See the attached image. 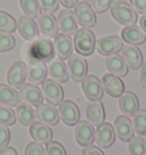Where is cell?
<instances>
[{"label": "cell", "instance_id": "6da1fadb", "mask_svg": "<svg viewBox=\"0 0 146 155\" xmlns=\"http://www.w3.org/2000/svg\"><path fill=\"white\" fill-rule=\"evenodd\" d=\"M73 46L75 51L81 56H90L96 48V39L91 30L81 28L73 38Z\"/></svg>", "mask_w": 146, "mask_h": 155}, {"label": "cell", "instance_id": "7a4b0ae2", "mask_svg": "<svg viewBox=\"0 0 146 155\" xmlns=\"http://www.w3.org/2000/svg\"><path fill=\"white\" fill-rule=\"evenodd\" d=\"M30 59H38L41 62H50L55 57V49L51 40L46 37L37 38L29 49Z\"/></svg>", "mask_w": 146, "mask_h": 155}, {"label": "cell", "instance_id": "3957f363", "mask_svg": "<svg viewBox=\"0 0 146 155\" xmlns=\"http://www.w3.org/2000/svg\"><path fill=\"white\" fill-rule=\"evenodd\" d=\"M111 15L118 23L122 25H135L137 22V13L126 1H114L111 6Z\"/></svg>", "mask_w": 146, "mask_h": 155}, {"label": "cell", "instance_id": "277c9868", "mask_svg": "<svg viewBox=\"0 0 146 155\" xmlns=\"http://www.w3.org/2000/svg\"><path fill=\"white\" fill-rule=\"evenodd\" d=\"M41 91L48 104L57 106L64 101V90L62 86L53 79H46L41 83Z\"/></svg>", "mask_w": 146, "mask_h": 155}, {"label": "cell", "instance_id": "5b68a950", "mask_svg": "<svg viewBox=\"0 0 146 155\" xmlns=\"http://www.w3.org/2000/svg\"><path fill=\"white\" fill-rule=\"evenodd\" d=\"M68 74L74 82H81L88 73V63L83 56L79 54H72L68 62Z\"/></svg>", "mask_w": 146, "mask_h": 155}, {"label": "cell", "instance_id": "8992f818", "mask_svg": "<svg viewBox=\"0 0 146 155\" xmlns=\"http://www.w3.org/2000/svg\"><path fill=\"white\" fill-rule=\"evenodd\" d=\"M73 14L75 16V19L82 28L90 29L96 25V15L95 12L91 8V6L88 4L87 1H80L74 7Z\"/></svg>", "mask_w": 146, "mask_h": 155}, {"label": "cell", "instance_id": "52a82bcc", "mask_svg": "<svg viewBox=\"0 0 146 155\" xmlns=\"http://www.w3.org/2000/svg\"><path fill=\"white\" fill-rule=\"evenodd\" d=\"M58 113L62 121L68 127L75 126L80 121V111L78 105L70 99H65L59 104Z\"/></svg>", "mask_w": 146, "mask_h": 155}, {"label": "cell", "instance_id": "ba28073f", "mask_svg": "<svg viewBox=\"0 0 146 155\" xmlns=\"http://www.w3.org/2000/svg\"><path fill=\"white\" fill-rule=\"evenodd\" d=\"M123 47L122 39L118 35H108L99 38L96 41V49L103 56H111L119 53Z\"/></svg>", "mask_w": 146, "mask_h": 155}, {"label": "cell", "instance_id": "9c48e42d", "mask_svg": "<svg viewBox=\"0 0 146 155\" xmlns=\"http://www.w3.org/2000/svg\"><path fill=\"white\" fill-rule=\"evenodd\" d=\"M82 90L85 95L90 102L101 101L104 94V89L102 86V81L96 75H87L81 81Z\"/></svg>", "mask_w": 146, "mask_h": 155}, {"label": "cell", "instance_id": "30bf717a", "mask_svg": "<svg viewBox=\"0 0 146 155\" xmlns=\"http://www.w3.org/2000/svg\"><path fill=\"white\" fill-rule=\"evenodd\" d=\"M75 140L80 146L91 145L95 141V129L91 123L88 121H79L74 129Z\"/></svg>", "mask_w": 146, "mask_h": 155}, {"label": "cell", "instance_id": "8fae6325", "mask_svg": "<svg viewBox=\"0 0 146 155\" xmlns=\"http://www.w3.org/2000/svg\"><path fill=\"white\" fill-rule=\"evenodd\" d=\"M28 77V66L24 62H16L7 72V82L13 88H20L25 83Z\"/></svg>", "mask_w": 146, "mask_h": 155}, {"label": "cell", "instance_id": "7c38bea8", "mask_svg": "<svg viewBox=\"0 0 146 155\" xmlns=\"http://www.w3.org/2000/svg\"><path fill=\"white\" fill-rule=\"evenodd\" d=\"M95 139L98 146L102 148L111 147L115 141V131L112 124L107 122L101 123L95 132Z\"/></svg>", "mask_w": 146, "mask_h": 155}, {"label": "cell", "instance_id": "4fadbf2b", "mask_svg": "<svg viewBox=\"0 0 146 155\" xmlns=\"http://www.w3.org/2000/svg\"><path fill=\"white\" fill-rule=\"evenodd\" d=\"M37 23L40 31L49 38H55L58 34V23L57 18L51 13L44 12L37 17Z\"/></svg>", "mask_w": 146, "mask_h": 155}, {"label": "cell", "instance_id": "5bb4252c", "mask_svg": "<svg viewBox=\"0 0 146 155\" xmlns=\"http://www.w3.org/2000/svg\"><path fill=\"white\" fill-rule=\"evenodd\" d=\"M54 49L55 54L59 57V59L65 61L68 59L73 54V41L72 38L64 33H58L54 38Z\"/></svg>", "mask_w": 146, "mask_h": 155}, {"label": "cell", "instance_id": "9a60e30c", "mask_svg": "<svg viewBox=\"0 0 146 155\" xmlns=\"http://www.w3.org/2000/svg\"><path fill=\"white\" fill-rule=\"evenodd\" d=\"M48 70L45 62L38 61V59H30L28 65V79L30 83L33 84H41L47 79Z\"/></svg>", "mask_w": 146, "mask_h": 155}, {"label": "cell", "instance_id": "2e32d148", "mask_svg": "<svg viewBox=\"0 0 146 155\" xmlns=\"http://www.w3.org/2000/svg\"><path fill=\"white\" fill-rule=\"evenodd\" d=\"M20 95L25 102L32 106L37 107L44 103V95L41 89L33 83H24L20 87Z\"/></svg>", "mask_w": 146, "mask_h": 155}, {"label": "cell", "instance_id": "e0dca14e", "mask_svg": "<svg viewBox=\"0 0 146 155\" xmlns=\"http://www.w3.org/2000/svg\"><path fill=\"white\" fill-rule=\"evenodd\" d=\"M35 116L41 122H44L48 126H56L59 121V113L56 107L50 104H40L35 107Z\"/></svg>", "mask_w": 146, "mask_h": 155}, {"label": "cell", "instance_id": "ac0fdd59", "mask_svg": "<svg viewBox=\"0 0 146 155\" xmlns=\"http://www.w3.org/2000/svg\"><path fill=\"white\" fill-rule=\"evenodd\" d=\"M114 130H115V135L119 137V139L124 143H128L134 137L132 122L126 115L117 116V119L114 121Z\"/></svg>", "mask_w": 146, "mask_h": 155}, {"label": "cell", "instance_id": "d6986e66", "mask_svg": "<svg viewBox=\"0 0 146 155\" xmlns=\"http://www.w3.org/2000/svg\"><path fill=\"white\" fill-rule=\"evenodd\" d=\"M103 89L112 97H120L124 92V83L119 77L114 74H104L102 78Z\"/></svg>", "mask_w": 146, "mask_h": 155}, {"label": "cell", "instance_id": "ffe728a7", "mask_svg": "<svg viewBox=\"0 0 146 155\" xmlns=\"http://www.w3.org/2000/svg\"><path fill=\"white\" fill-rule=\"evenodd\" d=\"M122 58L132 70H138L143 65V54L138 47L134 45H126L121 49Z\"/></svg>", "mask_w": 146, "mask_h": 155}, {"label": "cell", "instance_id": "44dd1931", "mask_svg": "<svg viewBox=\"0 0 146 155\" xmlns=\"http://www.w3.org/2000/svg\"><path fill=\"white\" fill-rule=\"evenodd\" d=\"M30 135L39 144H47L53 139V130L41 121H34L30 126Z\"/></svg>", "mask_w": 146, "mask_h": 155}, {"label": "cell", "instance_id": "7402d4cb", "mask_svg": "<svg viewBox=\"0 0 146 155\" xmlns=\"http://www.w3.org/2000/svg\"><path fill=\"white\" fill-rule=\"evenodd\" d=\"M17 28L20 34L25 40H33L39 35V28L33 18L29 16H21L17 22Z\"/></svg>", "mask_w": 146, "mask_h": 155}, {"label": "cell", "instance_id": "603a6c76", "mask_svg": "<svg viewBox=\"0 0 146 155\" xmlns=\"http://www.w3.org/2000/svg\"><path fill=\"white\" fill-rule=\"evenodd\" d=\"M119 106L121 112L126 116H134V114L139 110L138 97L132 91H124L120 96Z\"/></svg>", "mask_w": 146, "mask_h": 155}, {"label": "cell", "instance_id": "cb8c5ba5", "mask_svg": "<svg viewBox=\"0 0 146 155\" xmlns=\"http://www.w3.org/2000/svg\"><path fill=\"white\" fill-rule=\"evenodd\" d=\"M57 23H58V29L64 34L72 35V34H75V32L78 31L77 30V19L71 10H62L58 15Z\"/></svg>", "mask_w": 146, "mask_h": 155}, {"label": "cell", "instance_id": "d4e9b609", "mask_svg": "<svg viewBox=\"0 0 146 155\" xmlns=\"http://www.w3.org/2000/svg\"><path fill=\"white\" fill-rule=\"evenodd\" d=\"M49 75L53 78V80L57 81L58 83H65L68 80V70L66 64L62 59H51L48 64Z\"/></svg>", "mask_w": 146, "mask_h": 155}, {"label": "cell", "instance_id": "484cf974", "mask_svg": "<svg viewBox=\"0 0 146 155\" xmlns=\"http://www.w3.org/2000/svg\"><path fill=\"white\" fill-rule=\"evenodd\" d=\"M86 116L89 123L93 126H99L104 122L105 119V111H104V105L101 101H95L90 102L87 105L86 108Z\"/></svg>", "mask_w": 146, "mask_h": 155}, {"label": "cell", "instance_id": "4316f807", "mask_svg": "<svg viewBox=\"0 0 146 155\" xmlns=\"http://www.w3.org/2000/svg\"><path fill=\"white\" fill-rule=\"evenodd\" d=\"M121 37L123 39V41H126L127 44L129 45H134V46L141 45L146 41L145 32L136 25L126 26L121 31Z\"/></svg>", "mask_w": 146, "mask_h": 155}, {"label": "cell", "instance_id": "83f0119b", "mask_svg": "<svg viewBox=\"0 0 146 155\" xmlns=\"http://www.w3.org/2000/svg\"><path fill=\"white\" fill-rule=\"evenodd\" d=\"M22 97L18 91L9 84L0 83V103L9 107L17 106L21 103Z\"/></svg>", "mask_w": 146, "mask_h": 155}, {"label": "cell", "instance_id": "f1b7e54d", "mask_svg": "<svg viewBox=\"0 0 146 155\" xmlns=\"http://www.w3.org/2000/svg\"><path fill=\"white\" fill-rule=\"evenodd\" d=\"M106 68L111 74H114L117 77H126L128 74V65L126 64L122 56L114 54L108 56L106 59Z\"/></svg>", "mask_w": 146, "mask_h": 155}, {"label": "cell", "instance_id": "f546056e", "mask_svg": "<svg viewBox=\"0 0 146 155\" xmlns=\"http://www.w3.org/2000/svg\"><path fill=\"white\" fill-rule=\"evenodd\" d=\"M15 114H16V117L18 119V121L25 127L31 126L35 121V113L33 108L26 102H21L16 106Z\"/></svg>", "mask_w": 146, "mask_h": 155}, {"label": "cell", "instance_id": "4dcf8cb0", "mask_svg": "<svg viewBox=\"0 0 146 155\" xmlns=\"http://www.w3.org/2000/svg\"><path fill=\"white\" fill-rule=\"evenodd\" d=\"M20 4L25 15L31 18H37L41 14V6L39 0H20Z\"/></svg>", "mask_w": 146, "mask_h": 155}, {"label": "cell", "instance_id": "1f68e13d", "mask_svg": "<svg viewBox=\"0 0 146 155\" xmlns=\"http://www.w3.org/2000/svg\"><path fill=\"white\" fill-rule=\"evenodd\" d=\"M17 29V22L16 19L6 13L4 10H0V32L4 33H13Z\"/></svg>", "mask_w": 146, "mask_h": 155}, {"label": "cell", "instance_id": "d6a6232c", "mask_svg": "<svg viewBox=\"0 0 146 155\" xmlns=\"http://www.w3.org/2000/svg\"><path fill=\"white\" fill-rule=\"evenodd\" d=\"M132 127H134V131L137 135H146V110L144 108L138 110L134 114Z\"/></svg>", "mask_w": 146, "mask_h": 155}, {"label": "cell", "instance_id": "836d02e7", "mask_svg": "<svg viewBox=\"0 0 146 155\" xmlns=\"http://www.w3.org/2000/svg\"><path fill=\"white\" fill-rule=\"evenodd\" d=\"M130 155H146V144L141 136H134L129 140Z\"/></svg>", "mask_w": 146, "mask_h": 155}, {"label": "cell", "instance_id": "e575fe53", "mask_svg": "<svg viewBox=\"0 0 146 155\" xmlns=\"http://www.w3.org/2000/svg\"><path fill=\"white\" fill-rule=\"evenodd\" d=\"M16 122V114L9 106L0 105V124L13 126Z\"/></svg>", "mask_w": 146, "mask_h": 155}, {"label": "cell", "instance_id": "d590c367", "mask_svg": "<svg viewBox=\"0 0 146 155\" xmlns=\"http://www.w3.org/2000/svg\"><path fill=\"white\" fill-rule=\"evenodd\" d=\"M16 40L10 33L0 32V53H6L14 49Z\"/></svg>", "mask_w": 146, "mask_h": 155}, {"label": "cell", "instance_id": "8d00e7d4", "mask_svg": "<svg viewBox=\"0 0 146 155\" xmlns=\"http://www.w3.org/2000/svg\"><path fill=\"white\" fill-rule=\"evenodd\" d=\"M45 155H66V150L59 141L50 140L46 144Z\"/></svg>", "mask_w": 146, "mask_h": 155}, {"label": "cell", "instance_id": "74e56055", "mask_svg": "<svg viewBox=\"0 0 146 155\" xmlns=\"http://www.w3.org/2000/svg\"><path fill=\"white\" fill-rule=\"evenodd\" d=\"M113 2L114 0H91V8L94 9V12L102 14L111 8Z\"/></svg>", "mask_w": 146, "mask_h": 155}, {"label": "cell", "instance_id": "f35d334b", "mask_svg": "<svg viewBox=\"0 0 146 155\" xmlns=\"http://www.w3.org/2000/svg\"><path fill=\"white\" fill-rule=\"evenodd\" d=\"M25 155H45V150L42 144L37 141H31L25 147Z\"/></svg>", "mask_w": 146, "mask_h": 155}, {"label": "cell", "instance_id": "ab89813d", "mask_svg": "<svg viewBox=\"0 0 146 155\" xmlns=\"http://www.w3.org/2000/svg\"><path fill=\"white\" fill-rule=\"evenodd\" d=\"M10 140V131L7 126L0 124V150L7 147Z\"/></svg>", "mask_w": 146, "mask_h": 155}, {"label": "cell", "instance_id": "60d3db41", "mask_svg": "<svg viewBox=\"0 0 146 155\" xmlns=\"http://www.w3.org/2000/svg\"><path fill=\"white\" fill-rule=\"evenodd\" d=\"M40 5L42 7V9L47 13H51L58 9V0H39Z\"/></svg>", "mask_w": 146, "mask_h": 155}, {"label": "cell", "instance_id": "b9f144b4", "mask_svg": "<svg viewBox=\"0 0 146 155\" xmlns=\"http://www.w3.org/2000/svg\"><path fill=\"white\" fill-rule=\"evenodd\" d=\"M130 5L135 12L143 15L146 14V0H130Z\"/></svg>", "mask_w": 146, "mask_h": 155}, {"label": "cell", "instance_id": "7bdbcfd3", "mask_svg": "<svg viewBox=\"0 0 146 155\" xmlns=\"http://www.w3.org/2000/svg\"><path fill=\"white\" fill-rule=\"evenodd\" d=\"M82 155H105L99 147L95 145H88L85 146V148L82 150Z\"/></svg>", "mask_w": 146, "mask_h": 155}, {"label": "cell", "instance_id": "ee69618b", "mask_svg": "<svg viewBox=\"0 0 146 155\" xmlns=\"http://www.w3.org/2000/svg\"><path fill=\"white\" fill-rule=\"evenodd\" d=\"M58 1L65 8H73L78 4V0H58Z\"/></svg>", "mask_w": 146, "mask_h": 155}, {"label": "cell", "instance_id": "f6af8a7d", "mask_svg": "<svg viewBox=\"0 0 146 155\" xmlns=\"http://www.w3.org/2000/svg\"><path fill=\"white\" fill-rule=\"evenodd\" d=\"M0 155H17V152L14 147H5L2 150H0Z\"/></svg>", "mask_w": 146, "mask_h": 155}, {"label": "cell", "instance_id": "bcb514c9", "mask_svg": "<svg viewBox=\"0 0 146 155\" xmlns=\"http://www.w3.org/2000/svg\"><path fill=\"white\" fill-rule=\"evenodd\" d=\"M141 84L144 88H146V62L141 65Z\"/></svg>", "mask_w": 146, "mask_h": 155}, {"label": "cell", "instance_id": "7dc6e473", "mask_svg": "<svg viewBox=\"0 0 146 155\" xmlns=\"http://www.w3.org/2000/svg\"><path fill=\"white\" fill-rule=\"evenodd\" d=\"M139 25H141V29L146 32V14L141 15V17L139 18Z\"/></svg>", "mask_w": 146, "mask_h": 155}, {"label": "cell", "instance_id": "c3c4849f", "mask_svg": "<svg viewBox=\"0 0 146 155\" xmlns=\"http://www.w3.org/2000/svg\"><path fill=\"white\" fill-rule=\"evenodd\" d=\"M82 1H91V0H82Z\"/></svg>", "mask_w": 146, "mask_h": 155}, {"label": "cell", "instance_id": "681fc988", "mask_svg": "<svg viewBox=\"0 0 146 155\" xmlns=\"http://www.w3.org/2000/svg\"><path fill=\"white\" fill-rule=\"evenodd\" d=\"M119 1H127V0H119Z\"/></svg>", "mask_w": 146, "mask_h": 155}, {"label": "cell", "instance_id": "f907efd6", "mask_svg": "<svg viewBox=\"0 0 146 155\" xmlns=\"http://www.w3.org/2000/svg\"><path fill=\"white\" fill-rule=\"evenodd\" d=\"M145 143H146V139H145Z\"/></svg>", "mask_w": 146, "mask_h": 155}]
</instances>
